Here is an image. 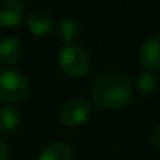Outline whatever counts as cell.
<instances>
[{
	"label": "cell",
	"mask_w": 160,
	"mask_h": 160,
	"mask_svg": "<svg viewBox=\"0 0 160 160\" xmlns=\"http://www.w3.org/2000/svg\"><path fill=\"white\" fill-rule=\"evenodd\" d=\"M75 154H73V148L65 143V142H53L50 145H47L41 156L39 160H73Z\"/></svg>",
	"instance_id": "obj_9"
},
{
	"label": "cell",
	"mask_w": 160,
	"mask_h": 160,
	"mask_svg": "<svg viewBox=\"0 0 160 160\" xmlns=\"http://www.w3.org/2000/svg\"><path fill=\"white\" fill-rule=\"evenodd\" d=\"M137 90L142 93V95H151L157 90L159 87V78L154 72H149V70H145L143 73L138 75L137 78Z\"/></svg>",
	"instance_id": "obj_12"
},
{
	"label": "cell",
	"mask_w": 160,
	"mask_h": 160,
	"mask_svg": "<svg viewBox=\"0 0 160 160\" xmlns=\"http://www.w3.org/2000/svg\"><path fill=\"white\" fill-rule=\"evenodd\" d=\"M9 156V149H8V145L5 140L0 138V160H8Z\"/></svg>",
	"instance_id": "obj_14"
},
{
	"label": "cell",
	"mask_w": 160,
	"mask_h": 160,
	"mask_svg": "<svg viewBox=\"0 0 160 160\" xmlns=\"http://www.w3.org/2000/svg\"><path fill=\"white\" fill-rule=\"evenodd\" d=\"M140 62L145 67V70L149 72H159L160 70V34H154L148 38L142 48H140Z\"/></svg>",
	"instance_id": "obj_6"
},
{
	"label": "cell",
	"mask_w": 160,
	"mask_h": 160,
	"mask_svg": "<svg viewBox=\"0 0 160 160\" xmlns=\"http://www.w3.org/2000/svg\"><path fill=\"white\" fill-rule=\"evenodd\" d=\"M58 34L65 42V45L75 44V41L81 34V25L73 17H64L58 25Z\"/></svg>",
	"instance_id": "obj_11"
},
{
	"label": "cell",
	"mask_w": 160,
	"mask_h": 160,
	"mask_svg": "<svg viewBox=\"0 0 160 160\" xmlns=\"http://www.w3.org/2000/svg\"><path fill=\"white\" fill-rule=\"evenodd\" d=\"M27 27L33 36L45 38L53 31L54 20L47 11H33L27 17Z\"/></svg>",
	"instance_id": "obj_7"
},
{
	"label": "cell",
	"mask_w": 160,
	"mask_h": 160,
	"mask_svg": "<svg viewBox=\"0 0 160 160\" xmlns=\"http://www.w3.org/2000/svg\"><path fill=\"white\" fill-rule=\"evenodd\" d=\"M149 140H151V145H152L154 148L160 149V126L152 129V132H151V135H149Z\"/></svg>",
	"instance_id": "obj_13"
},
{
	"label": "cell",
	"mask_w": 160,
	"mask_h": 160,
	"mask_svg": "<svg viewBox=\"0 0 160 160\" xmlns=\"http://www.w3.org/2000/svg\"><path fill=\"white\" fill-rule=\"evenodd\" d=\"M132 97V82L120 72H104L98 75L92 84V100L103 109H123L131 104Z\"/></svg>",
	"instance_id": "obj_1"
},
{
	"label": "cell",
	"mask_w": 160,
	"mask_h": 160,
	"mask_svg": "<svg viewBox=\"0 0 160 160\" xmlns=\"http://www.w3.org/2000/svg\"><path fill=\"white\" fill-rule=\"evenodd\" d=\"M20 124V113L16 107L9 106H2L0 107V134L2 135H8L12 134Z\"/></svg>",
	"instance_id": "obj_10"
},
{
	"label": "cell",
	"mask_w": 160,
	"mask_h": 160,
	"mask_svg": "<svg viewBox=\"0 0 160 160\" xmlns=\"http://www.w3.org/2000/svg\"><path fill=\"white\" fill-rule=\"evenodd\" d=\"M25 9L22 0H0V28H16L23 19Z\"/></svg>",
	"instance_id": "obj_5"
},
{
	"label": "cell",
	"mask_w": 160,
	"mask_h": 160,
	"mask_svg": "<svg viewBox=\"0 0 160 160\" xmlns=\"http://www.w3.org/2000/svg\"><path fill=\"white\" fill-rule=\"evenodd\" d=\"M30 93L28 79L16 70H0V101L5 104L22 103Z\"/></svg>",
	"instance_id": "obj_3"
},
{
	"label": "cell",
	"mask_w": 160,
	"mask_h": 160,
	"mask_svg": "<svg viewBox=\"0 0 160 160\" xmlns=\"http://www.w3.org/2000/svg\"><path fill=\"white\" fill-rule=\"evenodd\" d=\"M92 107L90 103L84 98L67 100L59 109V120L67 128H78L84 124L90 117Z\"/></svg>",
	"instance_id": "obj_4"
},
{
	"label": "cell",
	"mask_w": 160,
	"mask_h": 160,
	"mask_svg": "<svg viewBox=\"0 0 160 160\" xmlns=\"http://www.w3.org/2000/svg\"><path fill=\"white\" fill-rule=\"evenodd\" d=\"M58 62H59V67L64 72V75L75 78V79L86 76L92 65V59H90L89 52L84 47L76 45V44L65 45L59 52Z\"/></svg>",
	"instance_id": "obj_2"
},
{
	"label": "cell",
	"mask_w": 160,
	"mask_h": 160,
	"mask_svg": "<svg viewBox=\"0 0 160 160\" xmlns=\"http://www.w3.org/2000/svg\"><path fill=\"white\" fill-rule=\"evenodd\" d=\"M22 56V45L16 38H3L0 41V65H12Z\"/></svg>",
	"instance_id": "obj_8"
}]
</instances>
